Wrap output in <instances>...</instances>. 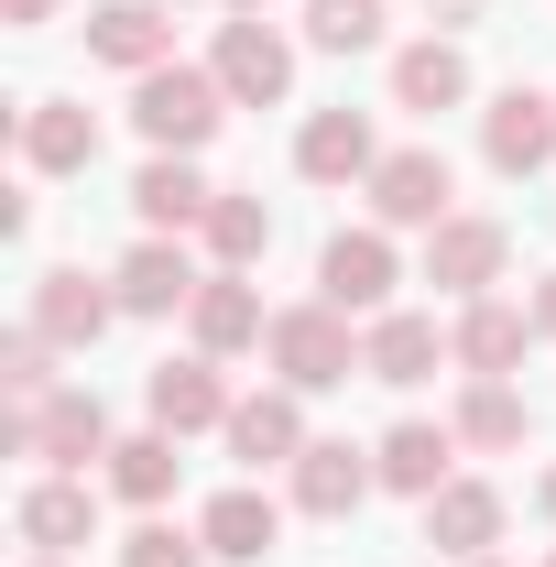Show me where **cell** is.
Returning a JSON list of instances; mask_svg holds the SVG:
<instances>
[{
    "label": "cell",
    "mask_w": 556,
    "mask_h": 567,
    "mask_svg": "<svg viewBox=\"0 0 556 567\" xmlns=\"http://www.w3.org/2000/svg\"><path fill=\"white\" fill-rule=\"evenodd\" d=\"M132 121L153 153H197L229 121V87H218V66H153V76H132Z\"/></svg>",
    "instance_id": "1"
},
{
    "label": "cell",
    "mask_w": 556,
    "mask_h": 567,
    "mask_svg": "<svg viewBox=\"0 0 556 567\" xmlns=\"http://www.w3.org/2000/svg\"><path fill=\"white\" fill-rule=\"evenodd\" d=\"M274 371H284V393H339L349 371H360V339H349V317L317 295V306H284L274 317Z\"/></svg>",
    "instance_id": "2"
},
{
    "label": "cell",
    "mask_w": 556,
    "mask_h": 567,
    "mask_svg": "<svg viewBox=\"0 0 556 567\" xmlns=\"http://www.w3.org/2000/svg\"><path fill=\"white\" fill-rule=\"evenodd\" d=\"M360 197H371L382 229H436V218H459V208H447V197H459V175H447V153H436V142H404V153H382V164H371V186H360Z\"/></svg>",
    "instance_id": "3"
},
{
    "label": "cell",
    "mask_w": 556,
    "mask_h": 567,
    "mask_svg": "<svg viewBox=\"0 0 556 567\" xmlns=\"http://www.w3.org/2000/svg\"><path fill=\"white\" fill-rule=\"evenodd\" d=\"M502 262H513V229H502V218H436V229H425V284H436V295H459V306H481L491 284H502Z\"/></svg>",
    "instance_id": "4"
},
{
    "label": "cell",
    "mask_w": 556,
    "mask_h": 567,
    "mask_svg": "<svg viewBox=\"0 0 556 567\" xmlns=\"http://www.w3.org/2000/svg\"><path fill=\"white\" fill-rule=\"evenodd\" d=\"M218 87H229V110H274L284 87H295V44H284L262 11H240V22H218Z\"/></svg>",
    "instance_id": "5"
},
{
    "label": "cell",
    "mask_w": 556,
    "mask_h": 567,
    "mask_svg": "<svg viewBox=\"0 0 556 567\" xmlns=\"http://www.w3.org/2000/svg\"><path fill=\"white\" fill-rule=\"evenodd\" d=\"M393 229H339L328 251H317V295L339 306V317H382L393 306Z\"/></svg>",
    "instance_id": "6"
},
{
    "label": "cell",
    "mask_w": 556,
    "mask_h": 567,
    "mask_svg": "<svg viewBox=\"0 0 556 567\" xmlns=\"http://www.w3.org/2000/svg\"><path fill=\"white\" fill-rule=\"evenodd\" d=\"M371 492H382V458H371V447H349V436H306V458H295V513L349 524Z\"/></svg>",
    "instance_id": "7"
},
{
    "label": "cell",
    "mask_w": 556,
    "mask_h": 567,
    "mask_svg": "<svg viewBox=\"0 0 556 567\" xmlns=\"http://www.w3.org/2000/svg\"><path fill=\"white\" fill-rule=\"evenodd\" d=\"M121 317H175V306H197V262H186V240H164V229H142L132 251H121Z\"/></svg>",
    "instance_id": "8"
},
{
    "label": "cell",
    "mask_w": 556,
    "mask_h": 567,
    "mask_svg": "<svg viewBox=\"0 0 556 567\" xmlns=\"http://www.w3.org/2000/svg\"><path fill=\"white\" fill-rule=\"evenodd\" d=\"M481 153H491V175H546L556 164V99L502 87V99L481 110Z\"/></svg>",
    "instance_id": "9"
},
{
    "label": "cell",
    "mask_w": 556,
    "mask_h": 567,
    "mask_svg": "<svg viewBox=\"0 0 556 567\" xmlns=\"http://www.w3.org/2000/svg\"><path fill=\"white\" fill-rule=\"evenodd\" d=\"M87 55L121 66V76L175 66V11H153V0H99V11H87Z\"/></svg>",
    "instance_id": "10"
},
{
    "label": "cell",
    "mask_w": 556,
    "mask_h": 567,
    "mask_svg": "<svg viewBox=\"0 0 556 567\" xmlns=\"http://www.w3.org/2000/svg\"><path fill=\"white\" fill-rule=\"evenodd\" d=\"M110 317H121V284H87L76 262H55V274H33V317L22 328H44L55 350H87Z\"/></svg>",
    "instance_id": "11"
},
{
    "label": "cell",
    "mask_w": 556,
    "mask_h": 567,
    "mask_svg": "<svg viewBox=\"0 0 556 567\" xmlns=\"http://www.w3.org/2000/svg\"><path fill=\"white\" fill-rule=\"evenodd\" d=\"M436 360H447L436 317H404V306H382V317L360 328V382H393V393H415V382H436Z\"/></svg>",
    "instance_id": "12"
},
{
    "label": "cell",
    "mask_w": 556,
    "mask_h": 567,
    "mask_svg": "<svg viewBox=\"0 0 556 567\" xmlns=\"http://www.w3.org/2000/svg\"><path fill=\"white\" fill-rule=\"evenodd\" d=\"M11 535H22L33 557H66V546L99 535V492H87L76 470H44V481L22 492V513H11Z\"/></svg>",
    "instance_id": "13"
},
{
    "label": "cell",
    "mask_w": 556,
    "mask_h": 567,
    "mask_svg": "<svg viewBox=\"0 0 556 567\" xmlns=\"http://www.w3.org/2000/svg\"><path fill=\"white\" fill-rule=\"evenodd\" d=\"M535 339H546V328H535L524 306H502V295H481V306H470V317L447 328V360H459L470 382H513V360L535 350Z\"/></svg>",
    "instance_id": "14"
},
{
    "label": "cell",
    "mask_w": 556,
    "mask_h": 567,
    "mask_svg": "<svg viewBox=\"0 0 556 567\" xmlns=\"http://www.w3.org/2000/svg\"><path fill=\"white\" fill-rule=\"evenodd\" d=\"M218 436H229V458H251V470H295V458H306V393H284V382L274 393H240Z\"/></svg>",
    "instance_id": "15"
},
{
    "label": "cell",
    "mask_w": 556,
    "mask_h": 567,
    "mask_svg": "<svg viewBox=\"0 0 556 567\" xmlns=\"http://www.w3.org/2000/svg\"><path fill=\"white\" fill-rule=\"evenodd\" d=\"M208 208H218V186L197 175V153H153L132 175V218L164 229V240H175V229H208Z\"/></svg>",
    "instance_id": "16"
},
{
    "label": "cell",
    "mask_w": 556,
    "mask_h": 567,
    "mask_svg": "<svg viewBox=\"0 0 556 567\" xmlns=\"http://www.w3.org/2000/svg\"><path fill=\"white\" fill-rule=\"evenodd\" d=\"M371 164H382V142L360 110H317L306 132H295V175L306 186H371Z\"/></svg>",
    "instance_id": "17"
},
{
    "label": "cell",
    "mask_w": 556,
    "mask_h": 567,
    "mask_svg": "<svg viewBox=\"0 0 556 567\" xmlns=\"http://www.w3.org/2000/svg\"><path fill=\"white\" fill-rule=\"evenodd\" d=\"M142 404H153V425H164V436H197V425H229V404H240V393H229V382H218V360L197 350V360H164V371L142 382Z\"/></svg>",
    "instance_id": "18"
},
{
    "label": "cell",
    "mask_w": 556,
    "mask_h": 567,
    "mask_svg": "<svg viewBox=\"0 0 556 567\" xmlns=\"http://www.w3.org/2000/svg\"><path fill=\"white\" fill-rule=\"evenodd\" d=\"M186 328H197V350L208 360H240V350H262L274 339V317H262V295L240 274H208L197 284V306H186Z\"/></svg>",
    "instance_id": "19"
},
{
    "label": "cell",
    "mask_w": 556,
    "mask_h": 567,
    "mask_svg": "<svg viewBox=\"0 0 556 567\" xmlns=\"http://www.w3.org/2000/svg\"><path fill=\"white\" fill-rule=\"evenodd\" d=\"M425 546L459 557V567H481L491 546H502V492H491V481H447V492L425 502Z\"/></svg>",
    "instance_id": "20"
},
{
    "label": "cell",
    "mask_w": 556,
    "mask_h": 567,
    "mask_svg": "<svg viewBox=\"0 0 556 567\" xmlns=\"http://www.w3.org/2000/svg\"><path fill=\"white\" fill-rule=\"evenodd\" d=\"M121 436H110V404L99 393H55V404H33V458L44 470H87V458H110Z\"/></svg>",
    "instance_id": "21"
},
{
    "label": "cell",
    "mask_w": 556,
    "mask_h": 567,
    "mask_svg": "<svg viewBox=\"0 0 556 567\" xmlns=\"http://www.w3.org/2000/svg\"><path fill=\"white\" fill-rule=\"evenodd\" d=\"M197 535H208V557H229V567H262L284 546V502H262L251 481L240 492H218L208 513H197Z\"/></svg>",
    "instance_id": "22"
},
{
    "label": "cell",
    "mask_w": 556,
    "mask_h": 567,
    "mask_svg": "<svg viewBox=\"0 0 556 567\" xmlns=\"http://www.w3.org/2000/svg\"><path fill=\"white\" fill-rule=\"evenodd\" d=\"M371 458H382V492L436 502L447 481H459V470H447V458H459V425H393V436H382Z\"/></svg>",
    "instance_id": "23"
},
{
    "label": "cell",
    "mask_w": 556,
    "mask_h": 567,
    "mask_svg": "<svg viewBox=\"0 0 556 567\" xmlns=\"http://www.w3.org/2000/svg\"><path fill=\"white\" fill-rule=\"evenodd\" d=\"M22 164H33V175H87V164H99V121H87L76 99H33V110H22Z\"/></svg>",
    "instance_id": "24"
},
{
    "label": "cell",
    "mask_w": 556,
    "mask_h": 567,
    "mask_svg": "<svg viewBox=\"0 0 556 567\" xmlns=\"http://www.w3.org/2000/svg\"><path fill=\"white\" fill-rule=\"evenodd\" d=\"M459 99H470V55H459L447 33H425V44L393 55V110H425V121H436V110H459Z\"/></svg>",
    "instance_id": "25"
},
{
    "label": "cell",
    "mask_w": 556,
    "mask_h": 567,
    "mask_svg": "<svg viewBox=\"0 0 556 567\" xmlns=\"http://www.w3.org/2000/svg\"><path fill=\"white\" fill-rule=\"evenodd\" d=\"M208 251H218V274H251V262L274 251V208H262V197H240V186H218V208H208Z\"/></svg>",
    "instance_id": "26"
},
{
    "label": "cell",
    "mask_w": 556,
    "mask_h": 567,
    "mask_svg": "<svg viewBox=\"0 0 556 567\" xmlns=\"http://www.w3.org/2000/svg\"><path fill=\"white\" fill-rule=\"evenodd\" d=\"M175 470H186V458H175V436H164V425L110 447V492H121V502H142V513H153V502H175Z\"/></svg>",
    "instance_id": "27"
},
{
    "label": "cell",
    "mask_w": 556,
    "mask_h": 567,
    "mask_svg": "<svg viewBox=\"0 0 556 567\" xmlns=\"http://www.w3.org/2000/svg\"><path fill=\"white\" fill-rule=\"evenodd\" d=\"M447 425H459V447H524V425H535V415H524V393H513V382H470Z\"/></svg>",
    "instance_id": "28"
},
{
    "label": "cell",
    "mask_w": 556,
    "mask_h": 567,
    "mask_svg": "<svg viewBox=\"0 0 556 567\" xmlns=\"http://www.w3.org/2000/svg\"><path fill=\"white\" fill-rule=\"evenodd\" d=\"M306 44L317 55H371L382 44V0H306Z\"/></svg>",
    "instance_id": "29"
},
{
    "label": "cell",
    "mask_w": 556,
    "mask_h": 567,
    "mask_svg": "<svg viewBox=\"0 0 556 567\" xmlns=\"http://www.w3.org/2000/svg\"><path fill=\"white\" fill-rule=\"evenodd\" d=\"M0 393L11 404H55V339L44 328H11L0 339Z\"/></svg>",
    "instance_id": "30"
},
{
    "label": "cell",
    "mask_w": 556,
    "mask_h": 567,
    "mask_svg": "<svg viewBox=\"0 0 556 567\" xmlns=\"http://www.w3.org/2000/svg\"><path fill=\"white\" fill-rule=\"evenodd\" d=\"M121 567H208V535H186V524H132Z\"/></svg>",
    "instance_id": "31"
},
{
    "label": "cell",
    "mask_w": 556,
    "mask_h": 567,
    "mask_svg": "<svg viewBox=\"0 0 556 567\" xmlns=\"http://www.w3.org/2000/svg\"><path fill=\"white\" fill-rule=\"evenodd\" d=\"M0 22H11V33H44V22H55V0H0Z\"/></svg>",
    "instance_id": "32"
},
{
    "label": "cell",
    "mask_w": 556,
    "mask_h": 567,
    "mask_svg": "<svg viewBox=\"0 0 556 567\" xmlns=\"http://www.w3.org/2000/svg\"><path fill=\"white\" fill-rule=\"evenodd\" d=\"M425 11H436V33H459V22H481L491 0H425Z\"/></svg>",
    "instance_id": "33"
},
{
    "label": "cell",
    "mask_w": 556,
    "mask_h": 567,
    "mask_svg": "<svg viewBox=\"0 0 556 567\" xmlns=\"http://www.w3.org/2000/svg\"><path fill=\"white\" fill-rule=\"evenodd\" d=\"M535 328H546V339H556V274L535 284Z\"/></svg>",
    "instance_id": "34"
},
{
    "label": "cell",
    "mask_w": 556,
    "mask_h": 567,
    "mask_svg": "<svg viewBox=\"0 0 556 567\" xmlns=\"http://www.w3.org/2000/svg\"><path fill=\"white\" fill-rule=\"evenodd\" d=\"M535 502H546V524H556V458H546V481H535Z\"/></svg>",
    "instance_id": "35"
},
{
    "label": "cell",
    "mask_w": 556,
    "mask_h": 567,
    "mask_svg": "<svg viewBox=\"0 0 556 567\" xmlns=\"http://www.w3.org/2000/svg\"><path fill=\"white\" fill-rule=\"evenodd\" d=\"M229 11H274V0H229Z\"/></svg>",
    "instance_id": "36"
},
{
    "label": "cell",
    "mask_w": 556,
    "mask_h": 567,
    "mask_svg": "<svg viewBox=\"0 0 556 567\" xmlns=\"http://www.w3.org/2000/svg\"><path fill=\"white\" fill-rule=\"evenodd\" d=\"M153 11H186V0H153Z\"/></svg>",
    "instance_id": "37"
},
{
    "label": "cell",
    "mask_w": 556,
    "mask_h": 567,
    "mask_svg": "<svg viewBox=\"0 0 556 567\" xmlns=\"http://www.w3.org/2000/svg\"><path fill=\"white\" fill-rule=\"evenodd\" d=\"M33 567H66V557H33Z\"/></svg>",
    "instance_id": "38"
},
{
    "label": "cell",
    "mask_w": 556,
    "mask_h": 567,
    "mask_svg": "<svg viewBox=\"0 0 556 567\" xmlns=\"http://www.w3.org/2000/svg\"><path fill=\"white\" fill-rule=\"evenodd\" d=\"M546 567H556V557H546Z\"/></svg>",
    "instance_id": "39"
},
{
    "label": "cell",
    "mask_w": 556,
    "mask_h": 567,
    "mask_svg": "<svg viewBox=\"0 0 556 567\" xmlns=\"http://www.w3.org/2000/svg\"><path fill=\"white\" fill-rule=\"evenodd\" d=\"M481 567H491V557H481Z\"/></svg>",
    "instance_id": "40"
}]
</instances>
